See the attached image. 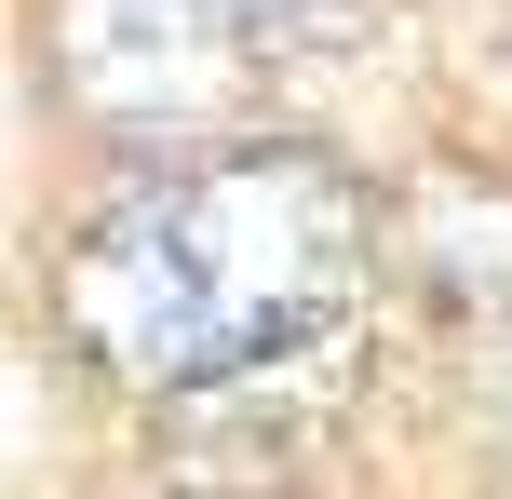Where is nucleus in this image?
<instances>
[{"label":"nucleus","instance_id":"1","mask_svg":"<svg viewBox=\"0 0 512 499\" xmlns=\"http://www.w3.org/2000/svg\"><path fill=\"white\" fill-rule=\"evenodd\" d=\"M364 284V216L324 162L243 149L203 176H149L68 270V311L135 392H216L310 351Z\"/></svg>","mask_w":512,"mask_h":499}]
</instances>
